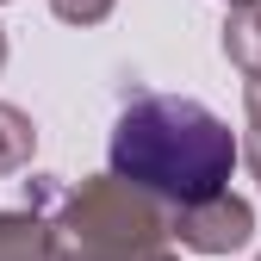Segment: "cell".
<instances>
[{"label": "cell", "instance_id": "1", "mask_svg": "<svg viewBox=\"0 0 261 261\" xmlns=\"http://www.w3.org/2000/svg\"><path fill=\"white\" fill-rule=\"evenodd\" d=\"M112 168L174 205H205L224 193V180L237 168V137L199 100L149 93L112 130Z\"/></svg>", "mask_w": 261, "mask_h": 261}]
</instances>
